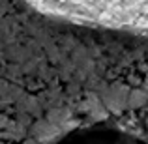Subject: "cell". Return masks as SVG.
Wrapping results in <instances>:
<instances>
[{"mask_svg": "<svg viewBox=\"0 0 148 144\" xmlns=\"http://www.w3.org/2000/svg\"><path fill=\"white\" fill-rule=\"evenodd\" d=\"M51 15L116 30L148 34V0H30Z\"/></svg>", "mask_w": 148, "mask_h": 144, "instance_id": "1", "label": "cell"}]
</instances>
